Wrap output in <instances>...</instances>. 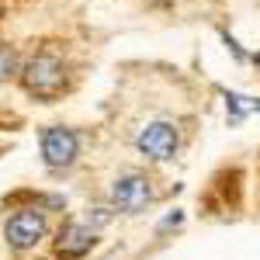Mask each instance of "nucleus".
I'll use <instances>...</instances> for the list:
<instances>
[{
  "instance_id": "7",
  "label": "nucleus",
  "mask_w": 260,
  "mask_h": 260,
  "mask_svg": "<svg viewBox=\"0 0 260 260\" xmlns=\"http://www.w3.org/2000/svg\"><path fill=\"white\" fill-rule=\"evenodd\" d=\"M14 70H18L14 52H11V49H0V83L7 80V77H14Z\"/></svg>"
},
{
  "instance_id": "4",
  "label": "nucleus",
  "mask_w": 260,
  "mask_h": 260,
  "mask_svg": "<svg viewBox=\"0 0 260 260\" xmlns=\"http://www.w3.org/2000/svg\"><path fill=\"white\" fill-rule=\"evenodd\" d=\"M42 156L52 170H66L73 167L80 156V139L73 128H62V125H49L42 128Z\"/></svg>"
},
{
  "instance_id": "5",
  "label": "nucleus",
  "mask_w": 260,
  "mask_h": 260,
  "mask_svg": "<svg viewBox=\"0 0 260 260\" xmlns=\"http://www.w3.org/2000/svg\"><path fill=\"white\" fill-rule=\"evenodd\" d=\"M136 146H139V153L146 156V160L167 163V160H174V156H177L180 136H177V128H174L170 121H149V125L139 132Z\"/></svg>"
},
{
  "instance_id": "1",
  "label": "nucleus",
  "mask_w": 260,
  "mask_h": 260,
  "mask_svg": "<svg viewBox=\"0 0 260 260\" xmlns=\"http://www.w3.org/2000/svg\"><path fill=\"white\" fill-rule=\"evenodd\" d=\"M21 87L39 101H56L66 90V66L52 52H39L21 66Z\"/></svg>"
},
{
  "instance_id": "2",
  "label": "nucleus",
  "mask_w": 260,
  "mask_h": 260,
  "mask_svg": "<svg viewBox=\"0 0 260 260\" xmlns=\"http://www.w3.org/2000/svg\"><path fill=\"white\" fill-rule=\"evenodd\" d=\"M45 233H49V222H45V212L42 208H18L7 225H4V240L11 250H31V246H39L45 240Z\"/></svg>"
},
{
  "instance_id": "3",
  "label": "nucleus",
  "mask_w": 260,
  "mask_h": 260,
  "mask_svg": "<svg viewBox=\"0 0 260 260\" xmlns=\"http://www.w3.org/2000/svg\"><path fill=\"white\" fill-rule=\"evenodd\" d=\"M153 198H156L153 180L146 177L142 170H128V174H121V177L111 184V201H115V208L128 212V215H136V212H142V208H149Z\"/></svg>"
},
{
  "instance_id": "6",
  "label": "nucleus",
  "mask_w": 260,
  "mask_h": 260,
  "mask_svg": "<svg viewBox=\"0 0 260 260\" xmlns=\"http://www.w3.org/2000/svg\"><path fill=\"white\" fill-rule=\"evenodd\" d=\"M98 246V233L87 222H66L56 236V257L59 260H80Z\"/></svg>"
}]
</instances>
